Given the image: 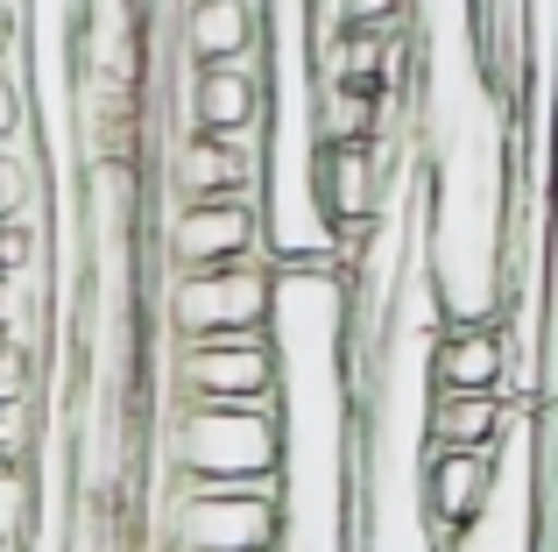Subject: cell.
Listing matches in <instances>:
<instances>
[{
    "label": "cell",
    "instance_id": "6da1fadb",
    "mask_svg": "<svg viewBox=\"0 0 558 552\" xmlns=\"http://www.w3.org/2000/svg\"><path fill=\"white\" fill-rule=\"evenodd\" d=\"M410 121L432 170V276L446 319H502L517 128L488 57V0H410Z\"/></svg>",
    "mask_w": 558,
    "mask_h": 552
},
{
    "label": "cell",
    "instance_id": "7a4b0ae2",
    "mask_svg": "<svg viewBox=\"0 0 558 552\" xmlns=\"http://www.w3.org/2000/svg\"><path fill=\"white\" fill-rule=\"evenodd\" d=\"M347 263H276V425H283V552H354L361 411Z\"/></svg>",
    "mask_w": 558,
    "mask_h": 552
},
{
    "label": "cell",
    "instance_id": "3957f363",
    "mask_svg": "<svg viewBox=\"0 0 558 552\" xmlns=\"http://www.w3.org/2000/svg\"><path fill=\"white\" fill-rule=\"evenodd\" d=\"M156 552H283V475H163Z\"/></svg>",
    "mask_w": 558,
    "mask_h": 552
},
{
    "label": "cell",
    "instance_id": "277c9868",
    "mask_svg": "<svg viewBox=\"0 0 558 552\" xmlns=\"http://www.w3.org/2000/svg\"><path fill=\"white\" fill-rule=\"evenodd\" d=\"M276 460H283L276 397H262V404L170 397V411H163V475L241 482V475H276Z\"/></svg>",
    "mask_w": 558,
    "mask_h": 552
},
{
    "label": "cell",
    "instance_id": "5b68a950",
    "mask_svg": "<svg viewBox=\"0 0 558 552\" xmlns=\"http://www.w3.org/2000/svg\"><path fill=\"white\" fill-rule=\"evenodd\" d=\"M446 552H545V432L537 404H523L517 425L495 446V489L466 531H452Z\"/></svg>",
    "mask_w": 558,
    "mask_h": 552
},
{
    "label": "cell",
    "instance_id": "8992f818",
    "mask_svg": "<svg viewBox=\"0 0 558 552\" xmlns=\"http://www.w3.org/2000/svg\"><path fill=\"white\" fill-rule=\"evenodd\" d=\"M276 298V255L205 263L163 276V333L170 340H213V333H262Z\"/></svg>",
    "mask_w": 558,
    "mask_h": 552
},
{
    "label": "cell",
    "instance_id": "52a82bcc",
    "mask_svg": "<svg viewBox=\"0 0 558 552\" xmlns=\"http://www.w3.org/2000/svg\"><path fill=\"white\" fill-rule=\"evenodd\" d=\"M170 397H213V404H262L276 397V340L262 333H213V340H170L163 361Z\"/></svg>",
    "mask_w": 558,
    "mask_h": 552
},
{
    "label": "cell",
    "instance_id": "ba28073f",
    "mask_svg": "<svg viewBox=\"0 0 558 552\" xmlns=\"http://www.w3.org/2000/svg\"><path fill=\"white\" fill-rule=\"evenodd\" d=\"M241 255H269V241H262V199H247V192L170 199V213H163V263L170 269L241 263Z\"/></svg>",
    "mask_w": 558,
    "mask_h": 552
},
{
    "label": "cell",
    "instance_id": "9c48e42d",
    "mask_svg": "<svg viewBox=\"0 0 558 552\" xmlns=\"http://www.w3.org/2000/svg\"><path fill=\"white\" fill-rule=\"evenodd\" d=\"M163 192L170 199H227V192L262 199V142L184 128L163 149Z\"/></svg>",
    "mask_w": 558,
    "mask_h": 552
},
{
    "label": "cell",
    "instance_id": "30bf717a",
    "mask_svg": "<svg viewBox=\"0 0 558 552\" xmlns=\"http://www.w3.org/2000/svg\"><path fill=\"white\" fill-rule=\"evenodd\" d=\"M495 489V446H432V468H424V503H432V525L438 545L452 531H466L481 517Z\"/></svg>",
    "mask_w": 558,
    "mask_h": 552
},
{
    "label": "cell",
    "instance_id": "8fae6325",
    "mask_svg": "<svg viewBox=\"0 0 558 552\" xmlns=\"http://www.w3.org/2000/svg\"><path fill=\"white\" fill-rule=\"evenodd\" d=\"M517 347L502 319H446L438 333V389H509Z\"/></svg>",
    "mask_w": 558,
    "mask_h": 552
},
{
    "label": "cell",
    "instance_id": "7c38bea8",
    "mask_svg": "<svg viewBox=\"0 0 558 552\" xmlns=\"http://www.w3.org/2000/svg\"><path fill=\"white\" fill-rule=\"evenodd\" d=\"M178 50L191 64H219V57L262 50V0H184Z\"/></svg>",
    "mask_w": 558,
    "mask_h": 552
},
{
    "label": "cell",
    "instance_id": "4fadbf2b",
    "mask_svg": "<svg viewBox=\"0 0 558 552\" xmlns=\"http://www.w3.org/2000/svg\"><path fill=\"white\" fill-rule=\"evenodd\" d=\"M531 397L517 389H438L432 404V446H502L517 411Z\"/></svg>",
    "mask_w": 558,
    "mask_h": 552
},
{
    "label": "cell",
    "instance_id": "5bb4252c",
    "mask_svg": "<svg viewBox=\"0 0 558 552\" xmlns=\"http://www.w3.org/2000/svg\"><path fill=\"white\" fill-rule=\"evenodd\" d=\"M28 389H36V361H28L22 347L0 340V404H8V397H28Z\"/></svg>",
    "mask_w": 558,
    "mask_h": 552
}]
</instances>
